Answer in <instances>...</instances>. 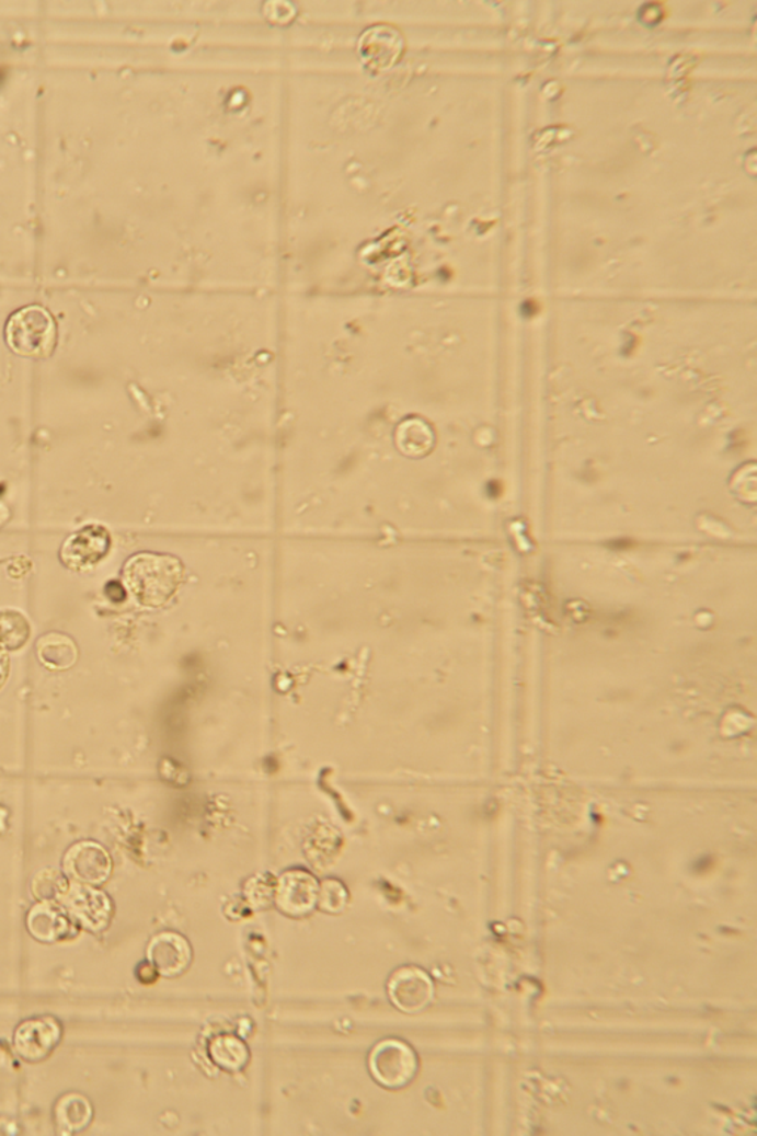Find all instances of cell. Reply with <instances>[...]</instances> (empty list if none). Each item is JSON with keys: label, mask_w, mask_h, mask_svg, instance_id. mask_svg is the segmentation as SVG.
Here are the masks:
<instances>
[{"label": "cell", "mask_w": 757, "mask_h": 1136, "mask_svg": "<svg viewBox=\"0 0 757 1136\" xmlns=\"http://www.w3.org/2000/svg\"><path fill=\"white\" fill-rule=\"evenodd\" d=\"M70 882L65 873L54 868H45L36 873L32 881V893L37 899L58 902L69 888Z\"/></svg>", "instance_id": "cell-17"}, {"label": "cell", "mask_w": 757, "mask_h": 1136, "mask_svg": "<svg viewBox=\"0 0 757 1136\" xmlns=\"http://www.w3.org/2000/svg\"><path fill=\"white\" fill-rule=\"evenodd\" d=\"M319 881L308 870L290 869L278 877L273 899L282 914L302 918L319 905Z\"/></svg>", "instance_id": "cell-5"}, {"label": "cell", "mask_w": 757, "mask_h": 1136, "mask_svg": "<svg viewBox=\"0 0 757 1136\" xmlns=\"http://www.w3.org/2000/svg\"><path fill=\"white\" fill-rule=\"evenodd\" d=\"M110 548L112 538L108 530L101 526H88L66 540L59 559L71 570H88L103 561Z\"/></svg>", "instance_id": "cell-9"}, {"label": "cell", "mask_w": 757, "mask_h": 1136, "mask_svg": "<svg viewBox=\"0 0 757 1136\" xmlns=\"http://www.w3.org/2000/svg\"><path fill=\"white\" fill-rule=\"evenodd\" d=\"M27 929L30 934L45 943L69 939L70 936L76 934L74 920L67 914L65 907L57 902H45V899H39L30 909Z\"/></svg>", "instance_id": "cell-11"}, {"label": "cell", "mask_w": 757, "mask_h": 1136, "mask_svg": "<svg viewBox=\"0 0 757 1136\" xmlns=\"http://www.w3.org/2000/svg\"><path fill=\"white\" fill-rule=\"evenodd\" d=\"M434 991L433 978L418 966H400L388 979L389 999L403 1012H418L428 1007Z\"/></svg>", "instance_id": "cell-7"}, {"label": "cell", "mask_w": 757, "mask_h": 1136, "mask_svg": "<svg viewBox=\"0 0 757 1136\" xmlns=\"http://www.w3.org/2000/svg\"><path fill=\"white\" fill-rule=\"evenodd\" d=\"M193 950L188 940L176 931H162L147 945V961L163 977H176L192 964Z\"/></svg>", "instance_id": "cell-10"}, {"label": "cell", "mask_w": 757, "mask_h": 1136, "mask_svg": "<svg viewBox=\"0 0 757 1136\" xmlns=\"http://www.w3.org/2000/svg\"><path fill=\"white\" fill-rule=\"evenodd\" d=\"M61 1036L62 1028L57 1018L33 1017L15 1029L14 1047L21 1058L42 1062L57 1047Z\"/></svg>", "instance_id": "cell-8"}, {"label": "cell", "mask_w": 757, "mask_h": 1136, "mask_svg": "<svg viewBox=\"0 0 757 1136\" xmlns=\"http://www.w3.org/2000/svg\"><path fill=\"white\" fill-rule=\"evenodd\" d=\"M8 815L10 814H8V810L5 808V806H0V835H2L3 831L7 830Z\"/></svg>", "instance_id": "cell-20"}, {"label": "cell", "mask_w": 757, "mask_h": 1136, "mask_svg": "<svg viewBox=\"0 0 757 1136\" xmlns=\"http://www.w3.org/2000/svg\"><path fill=\"white\" fill-rule=\"evenodd\" d=\"M62 869L76 882L101 885L112 875L113 860L103 845L79 840L66 851Z\"/></svg>", "instance_id": "cell-6"}, {"label": "cell", "mask_w": 757, "mask_h": 1136, "mask_svg": "<svg viewBox=\"0 0 757 1136\" xmlns=\"http://www.w3.org/2000/svg\"><path fill=\"white\" fill-rule=\"evenodd\" d=\"M348 903V891L345 885L337 880H325L321 882L319 890V906L320 909L330 911V914H337Z\"/></svg>", "instance_id": "cell-18"}, {"label": "cell", "mask_w": 757, "mask_h": 1136, "mask_svg": "<svg viewBox=\"0 0 757 1136\" xmlns=\"http://www.w3.org/2000/svg\"><path fill=\"white\" fill-rule=\"evenodd\" d=\"M207 1053L214 1064L227 1071H239L249 1062V1047L234 1034H218L207 1045Z\"/></svg>", "instance_id": "cell-15"}, {"label": "cell", "mask_w": 757, "mask_h": 1136, "mask_svg": "<svg viewBox=\"0 0 757 1136\" xmlns=\"http://www.w3.org/2000/svg\"><path fill=\"white\" fill-rule=\"evenodd\" d=\"M58 902L76 925H82L91 931H101L112 919V899L104 891L95 888V885L71 882Z\"/></svg>", "instance_id": "cell-4"}, {"label": "cell", "mask_w": 757, "mask_h": 1136, "mask_svg": "<svg viewBox=\"0 0 757 1136\" xmlns=\"http://www.w3.org/2000/svg\"><path fill=\"white\" fill-rule=\"evenodd\" d=\"M184 582V565L168 553L141 552L126 561L124 584L139 606L163 607Z\"/></svg>", "instance_id": "cell-1"}, {"label": "cell", "mask_w": 757, "mask_h": 1136, "mask_svg": "<svg viewBox=\"0 0 757 1136\" xmlns=\"http://www.w3.org/2000/svg\"><path fill=\"white\" fill-rule=\"evenodd\" d=\"M37 657L50 670H69L78 663L79 649L73 638L66 633H45L37 641Z\"/></svg>", "instance_id": "cell-13"}, {"label": "cell", "mask_w": 757, "mask_h": 1136, "mask_svg": "<svg viewBox=\"0 0 757 1136\" xmlns=\"http://www.w3.org/2000/svg\"><path fill=\"white\" fill-rule=\"evenodd\" d=\"M11 662L8 650L0 645V688L5 686L8 677H10Z\"/></svg>", "instance_id": "cell-19"}, {"label": "cell", "mask_w": 757, "mask_h": 1136, "mask_svg": "<svg viewBox=\"0 0 757 1136\" xmlns=\"http://www.w3.org/2000/svg\"><path fill=\"white\" fill-rule=\"evenodd\" d=\"M395 446L408 458H425L435 446L434 429L422 417H408L397 426Z\"/></svg>", "instance_id": "cell-12"}, {"label": "cell", "mask_w": 757, "mask_h": 1136, "mask_svg": "<svg viewBox=\"0 0 757 1136\" xmlns=\"http://www.w3.org/2000/svg\"><path fill=\"white\" fill-rule=\"evenodd\" d=\"M32 628L27 618L14 608L0 610V645L8 652H16L27 644Z\"/></svg>", "instance_id": "cell-16"}, {"label": "cell", "mask_w": 757, "mask_h": 1136, "mask_svg": "<svg viewBox=\"0 0 757 1136\" xmlns=\"http://www.w3.org/2000/svg\"><path fill=\"white\" fill-rule=\"evenodd\" d=\"M418 1059L409 1043L400 1039H385L376 1043L369 1055L371 1076L388 1089H400L416 1076Z\"/></svg>", "instance_id": "cell-3"}, {"label": "cell", "mask_w": 757, "mask_h": 1136, "mask_svg": "<svg viewBox=\"0 0 757 1136\" xmlns=\"http://www.w3.org/2000/svg\"><path fill=\"white\" fill-rule=\"evenodd\" d=\"M55 1123L65 1134L83 1131L94 1117L91 1102L78 1092L65 1093L58 1098L54 1109Z\"/></svg>", "instance_id": "cell-14"}, {"label": "cell", "mask_w": 757, "mask_h": 1136, "mask_svg": "<svg viewBox=\"0 0 757 1136\" xmlns=\"http://www.w3.org/2000/svg\"><path fill=\"white\" fill-rule=\"evenodd\" d=\"M5 340L8 346L19 356L49 357L57 344V324L45 308L24 307L8 320Z\"/></svg>", "instance_id": "cell-2"}]
</instances>
